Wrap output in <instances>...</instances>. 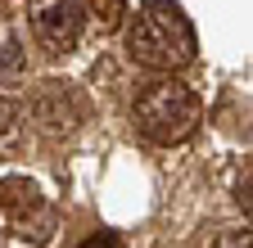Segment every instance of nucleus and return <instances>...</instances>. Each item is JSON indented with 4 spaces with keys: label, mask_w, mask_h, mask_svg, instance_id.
<instances>
[{
    "label": "nucleus",
    "mask_w": 253,
    "mask_h": 248,
    "mask_svg": "<svg viewBox=\"0 0 253 248\" xmlns=\"http://www.w3.org/2000/svg\"><path fill=\"white\" fill-rule=\"evenodd\" d=\"M126 54L145 68L172 72L185 68L195 59V27L181 14V5L172 0H149V5L136 14L131 32H126Z\"/></svg>",
    "instance_id": "obj_1"
},
{
    "label": "nucleus",
    "mask_w": 253,
    "mask_h": 248,
    "mask_svg": "<svg viewBox=\"0 0 253 248\" xmlns=\"http://www.w3.org/2000/svg\"><path fill=\"white\" fill-rule=\"evenodd\" d=\"M199 127V95L190 86L163 77L136 95V131L154 144H181Z\"/></svg>",
    "instance_id": "obj_2"
},
{
    "label": "nucleus",
    "mask_w": 253,
    "mask_h": 248,
    "mask_svg": "<svg viewBox=\"0 0 253 248\" xmlns=\"http://www.w3.org/2000/svg\"><path fill=\"white\" fill-rule=\"evenodd\" d=\"M0 208H5V216L14 221V230L23 239L45 244L54 235V212H50V203L41 199V190L27 176H5L0 180Z\"/></svg>",
    "instance_id": "obj_3"
},
{
    "label": "nucleus",
    "mask_w": 253,
    "mask_h": 248,
    "mask_svg": "<svg viewBox=\"0 0 253 248\" xmlns=\"http://www.w3.org/2000/svg\"><path fill=\"white\" fill-rule=\"evenodd\" d=\"M82 5L77 0H32V27H37V36L45 50L63 54L73 50L77 36H82Z\"/></svg>",
    "instance_id": "obj_4"
},
{
    "label": "nucleus",
    "mask_w": 253,
    "mask_h": 248,
    "mask_svg": "<svg viewBox=\"0 0 253 248\" xmlns=\"http://www.w3.org/2000/svg\"><path fill=\"white\" fill-rule=\"evenodd\" d=\"M32 113H37V122H45L50 131H68L77 122V100L59 81H41L37 95H32Z\"/></svg>",
    "instance_id": "obj_5"
},
{
    "label": "nucleus",
    "mask_w": 253,
    "mask_h": 248,
    "mask_svg": "<svg viewBox=\"0 0 253 248\" xmlns=\"http://www.w3.org/2000/svg\"><path fill=\"white\" fill-rule=\"evenodd\" d=\"M86 5H90V18L100 23L104 32H113V27L122 23V14H126V9H122V0H86Z\"/></svg>",
    "instance_id": "obj_6"
},
{
    "label": "nucleus",
    "mask_w": 253,
    "mask_h": 248,
    "mask_svg": "<svg viewBox=\"0 0 253 248\" xmlns=\"http://www.w3.org/2000/svg\"><path fill=\"white\" fill-rule=\"evenodd\" d=\"M77 248H122V239L113 235V230H95L90 239H82Z\"/></svg>",
    "instance_id": "obj_7"
},
{
    "label": "nucleus",
    "mask_w": 253,
    "mask_h": 248,
    "mask_svg": "<svg viewBox=\"0 0 253 248\" xmlns=\"http://www.w3.org/2000/svg\"><path fill=\"white\" fill-rule=\"evenodd\" d=\"M14 122H18V108H14L5 95H0V140H5V136L14 131Z\"/></svg>",
    "instance_id": "obj_8"
},
{
    "label": "nucleus",
    "mask_w": 253,
    "mask_h": 248,
    "mask_svg": "<svg viewBox=\"0 0 253 248\" xmlns=\"http://www.w3.org/2000/svg\"><path fill=\"white\" fill-rule=\"evenodd\" d=\"M14 68H18V45L5 41V45H0V72H14Z\"/></svg>",
    "instance_id": "obj_9"
},
{
    "label": "nucleus",
    "mask_w": 253,
    "mask_h": 248,
    "mask_svg": "<svg viewBox=\"0 0 253 248\" xmlns=\"http://www.w3.org/2000/svg\"><path fill=\"white\" fill-rule=\"evenodd\" d=\"M217 248H249V230H244V235H240V230H235V235H226Z\"/></svg>",
    "instance_id": "obj_10"
}]
</instances>
